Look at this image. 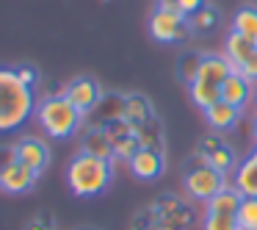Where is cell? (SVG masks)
Instances as JSON below:
<instances>
[{
	"mask_svg": "<svg viewBox=\"0 0 257 230\" xmlns=\"http://www.w3.org/2000/svg\"><path fill=\"white\" fill-rule=\"evenodd\" d=\"M202 6H205V0H177V12L185 17H194Z\"/></svg>",
	"mask_w": 257,
	"mask_h": 230,
	"instance_id": "29",
	"label": "cell"
},
{
	"mask_svg": "<svg viewBox=\"0 0 257 230\" xmlns=\"http://www.w3.org/2000/svg\"><path fill=\"white\" fill-rule=\"evenodd\" d=\"M224 186H227L224 183V172L213 169L210 164H207V158L202 156V152H196V156L191 158L188 172H185V191H188L194 200L210 202Z\"/></svg>",
	"mask_w": 257,
	"mask_h": 230,
	"instance_id": "4",
	"label": "cell"
},
{
	"mask_svg": "<svg viewBox=\"0 0 257 230\" xmlns=\"http://www.w3.org/2000/svg\"><path fill=\"white\" fill-rule=\"evenodd\" d=\"M86 117H89L86 119V122H89V130H105L111 122L124 119V95H116V92L102 95L100 103H97Z\"/></svg>",
	"mask_w": 257,
	"mask_h": 230,
	"instance_id": "7",
	"label": "cell"
},
{
	"mask_svg": "<svg viewBox=\"0 0 257 230\" xmlns=\"http://www.w3.org/2000/svg\"><path fill=\"white\" fill-rule=\"evenodd\" d=\"M254 53H257V47L251 45L249 39H243L240 34H235V31L227 36V42H224V58L229 61L232 69H240Z\"/></svg>",
	"mask_w": 257,
	"mask_h": 230,
	"instance_id": "14",
	"label": "cell"
},
{
	"mask_svg": "<svg viewBox=\"0 0 257 230\" xmlns=\"http://www.w3.org/2000/svg\"><path fill=\"white\" fill-rule=\"evenodd\" d=\"M251 139H254V141H257V117H254V119H251Z\"/></svg>",
	"mask_w": 257,
	"mask_h": 230,
	"instance_id": "33",
	"label": "cell"
},
{
	"mask_svg": "<svg viewBox=\"0 0 257 230\" xmlns=\"http://www.w3.org/2000/svg\"><path fill=\"white\" fill-rule=\"evenodd\" d=\"M80 152H89V156L97 158H108L113 161V141L108 136V130H89L80 141Z\"/></svg>",
	"mask_w": 257,
	"mask_h": 230,
	"instance_id": "16",
	"label": "cell"
},
{
	"mask_svg": "<svg viewBox=\"0 0 257 230\" xmlns=\"http://www.w3.org/2000/svg\"><path fill=\"white\" fill-rule=\"evenodd\" d=\"M25 230H56V222H53L50 213H39L25 224Z\"/></svg>",
	"mask_w": 257,
	"mask_h": 230,
	"instance_id": "28",
	"label": "cell"
},
{
	"mask_svg": "<svg viewBox=\"0 0 257 230\" xmlns=\"http://www.w3.org/2000/svg\"><path fill=\"white\" fill-rule=\"evenodd\" d=\"M235 72H240L246 81H249V84H257V53H254V56H251L240 69H235Z\"/></svg>",
	"mask_w": 257,
	"mask_h": 230,
	"instance_id": "30",
	"label": "cell"
},
{
	"mask_svg": "<svg viewBox=\"0 0 257 230\" xmlns=\"http://www.w3.org/2000/svg\"><path fill=\"white\" fill-rule=\"evenodd\" d=\"M240 202H243V194H240L235 186H224V189L207 202V213H232L235 216V211L240 208Z\"/></svg>",
	"mask_w": 257,
	"mask_h": 230,
	"instance_id": "19",
	"label": "cell"
},
{
	"mask_svg": "<svg viewBox=\"0 0 257 230\" xmlns=\"http://www.w3.org/2000/svg\"><path fill=\"white\" fill-rule=\"evenodd\" d=\"M14 150H17V161L25 164V167H31L34 172H45L47 164H50V147L42 139H36V136L20 139L17 144H14Z\"/></svg>",
	"mask_w": 257,
	"mask_h": 230,
	"instance_id": "8",
	"label": "cell"
},
{
	"mask_svg": "<svg viewBox=\"0 0 257 230\" xmlns=\"http://www.w3.org/2000/svg\"><path fill=\"white\" fill-rule=\"evenodd\" d=\"M205 158H207V164H210L213 169H218V172H229V169L235 172V167H238V164H235V152H232V147H229V144L216 147V150L207 152Z\"/></svg>",
	"mask_w": 257,
	"mask_h": 230,
	"instance_id": "25",
	"label": "cell"
},
{
	"mask_svg": "<svg viewBox=\"0 0 257 230\" xmlns=\"http://www.w3.org/2000/svg\"><path fill=\"white\" fill-rule=\"evenodd\" d=\"M130 172L136 175L139 180H155L158 175H163V152L152 150V147H139L133 158H130Z\"/></svg>",
	"mask_w": 257,
	"mask_h": 230,
	"instance_id": "10",
	"label": "cell"
},
{
	"mask_svg": "<svg viewBox=\"0 0 257 230\" xmlns=\"http://www.w3.org/2000/svg\"><path fill=\"white\" fill-rule=\"evenodd\" d=\"M83 230H89V227H83Z\"/></svg>",
	"mask_w": 257,
	"mask_h": 230,
	"instance_id": "35",
	"label": "cell"
},
{
	"mask_svg": "<svg viewBox=\"0 0 257 230\" xmlns=\"http://www.w3.org/2000/svg\"><path fill=\"white\" fill-rule=\"evenodd\" d=\"M136 136H139L141 147H152V150L163 152V130H161V125H158V119H150V122L139 125V128H136Z\"/></svg>",
	"mask_w": 257,
	"mask_h": 230,
	"instance_id": "23",
	"label": "cell"
},
{
	"mask_svg": "<svg viewBox=\"0 0 257 230\" xmlns=\"http://www.w3.org/2000/svg\"><path fill=\"white\" fill-rule=\"evenodd\" d=\"M205 230H238V222L232 213H207Z\"/></svg>",
	"mask_w": 257,
	"mask_h": 230,
	"instance_id": "26",
	"label": "cell"
},
{
	"mask_svg": "<svg viewBox=\"0 0 257 230\" xmlns=\"http://www.w3.org/2000/svg\"><path fill=\"white\" fill-rule=\"evenodd\" d=\"M17 75H20V81H23L25 86H31V89L39 84V69L31 67V64H20V67H17Z\"/></svg>",
	"mask_w": 257,
	"mask_h": 230,
	"instance_id": "27",
	"label": "cell"
},
{
	"mask_svg": "<svg viewBox=\"0 0 257 230\" xmlns=\"http://www.w3.org/2000/svg\"><path fill=\"white\" fill-rule=\"evenodd\" d=\"M36 180H39V172L14 161L12 167H6V172L0 175V189L6 194H25V191H31L36 186Z\"/></svg>",
	"mask_w": 257,
	"mask_h": 230,
	"instance_id": "9",
	"label": "cell"
},
{
	"mask_svg": "<svg viewBox=\"0 0 257 230\" xmlns=\"http://www.w3.org/2000/svg\"><path fill=\"white\" fill-rule=\"evenodd\" d=\"M238 230H257V197H243L240 208L235 211Z\"/></svg>",
	"mask_w": 257,
	"mask_h": 230,
	"instance_id": "24",
	"label": "cell"
},
{
	"mask_svg": "<svg viewBox=\"0 0 257 230\" xmlns=\"http://www.w3.org/2000/svg\"><path fill=\"white\" fill-rule=\"evenodd\" d=\"M150 36L161 45H177L188 36L191 25H188V17L174 9H155L150 14Z\"/></svg>",
	"mask_w": 257,
	"mask_h": 230,
	"instance_id": "5",
	"label": "cell"
},
{
	"mask_svg": "<svg viewBox=\"0 0 257 230\" xmlns=\"http://www.w3.org/2000/svg\"><path fill=\"white\" fill-rule=\"evenodd\" d=\"M36 111V95L17 75V67H0V133L20 130Z\"/></svg>",
	"mask_w": 257,
	"mask_h": 230,
	"instance_id": "1",
	"label": "cell"
},
{
	"mask_svg": "<svg viewBox=\"0 0 257 230\" xmlns=\"http://www.w3.org/2000/svg\"><path fill=\"white\" fill-rule=\"evenodd\" d=\"M205 119L213 130H232L240 122V108L229 106V103L218 100L210 108H205Z\"/></svg>",
	"mask_w": 257,
	"mask_h": 230,
	"instance_id": "13",
	"label": "cell"
},
{
	"mask_svg": "<svg viewBox=\"0 0 257 230\" xmlns=\"http://www.w3.org/2000/svg\"><path fill=\"white\" fill-rule=\"evenodd\" d=\"M64 97L86 117V114L100 103L102 89H100V84H97L94 78H86L83 75V78H75V81H69V84L64 86Z\"/></svg>",
	"mask_w": 257,
	"mask_h": 230,
	"instance_id": "6",
	"label": "cell"
},
{
	"mask_svg": "<svg viewBox=\"0 0 257 230\" xmlns=\"http://www.w3.org/2000/svg\"><path fill=\"white\" fill-rule=\"evenodd\" d=\"M124 119L130 125H144L150 119H155V111H152V103L147 100L144 95H127L124 97Z\"/></svg>",
	"mask_w": 257,
	"mask_h": 230,
	"instance_id": "15",
	"label": "cell"
},
{
	"mask_svg": "<svg viewBox=\"0 0 257 230\" xmlns=\"http://www.w3.org/2000/svg\"><path fill=\"white\" fill-rule=\"evenodd\" d=\"M202 58H205V53H183L177 61V78L183 81L185 86H191L196 81V75H199V67H202Z\"/></svg>",
	"mask_w": 257,
	"mask_h": 230,
	"instance_id": "22",
	"label": "cell"
},
{
	"mask_svg": "<svg viewBox=\"0 0 257 230\" xmlns=\"http://www.w3.org/2000/svg\"><path fill=\"white\" fill-rule=\"evenodd\" d=\"M17 161V150L12 147H0V175L6 172V167H12V164Z\"/></svg>",
	"mask_w": 257,
	"mask_h": 230,
	"instance_id": "31",
	"label": "cell"
},
{
	"mask_svg": "<svg viewBox=\"0 0 257 230\" xmlns=\"http://www.w3.org/2000/svg\"><path fill=\"white\" fill-rule=\"evenodd\" d=\"M232 31L257 47V6H243L232 17Z\"/></svg>",
	"mask_w": 257,
	"mask_h": 230,
	"instance_id": "17",
	"label": "cell"
},
{
	"mask_svg": "<svg viewBox=\"0 0 257 230\" xmlns=\"http://www.w3.org/2000/svg\"><path fill=\"white\" fill-rule=\"evenodd\" d=\"M254 103H257V95H254Z\"/></svg>",
	"mask_w": 257,
	"mask_h": 230,
	"instance_id": "34",
	"label": "cell"
},
{
	"mask_svg": "<svg viewBox=\"0 0 257 230\" xmlns=\"http://www.w3.org/2000/svg\"><path fill=\"white\" fill-rule=\"evenodd\" d=\"M188 92H191V100H194V106H199L202 111H205V108H210L213 103L221 100V86H218V84H210V81H202V78H196L194 84L188 86Z\"/></svg>",
	"mask_w": 257,
	"mask_h": 230,
	"instance_id": "20",
	"label": "cell"
},
{
	"mask_svg": "<svg viewBox=\"0 0 257 230\" xmlns=\"http://www.w3.org/2000/svg\"><path fill=\"white\" fill-rule=\"evenodd\" d=\"M113 161L97 158L89 152H78L67 167V186L75 197H97L111 186Z\"/></svg>",
	"mask_w": 257,
	"mask_h": 230,
	"instance_id": "2",
	"label": "cell"
},
{
	"mask_svg": "<svg viewBox=\"0 0 257 230\" xmlns=\"http://www.w3.org/2000/svg\"><path fill=\"white\" fill-rule=\"evenodd\" d=\"M158 3V9H174L177 12V0H155Z\"/></svg>",
	"mask_w": 257,
	"mask_h": 230,
	"instance_id": "32",
	"label": "cell"
},
{
	"mask_svg": "<svg viewBox=\"0 0 257 230\" xmlns=\"http://www.w3.org/2000/svg\"><path fill=\"white\" fill-rule=\"evenodd\" d=\"M249 95H251V84L240 72L232 69V72L227 75V81L221 84V100L229 103V106H235V108H243L246 103H249Z\"/></svg>",
	"mask_w": 257,
	"mask_h": 230,
	"instance_id": "12",
	"label": "cell"
},
{
	"mask_svg": "<svg viewBox=\"0 0 257 230\" xmlns=\"http://www.w3.org/2000/svg\"><path fill=\"white\" fill-rule=\"evenodd\" d=\"M36 122L50 139H69V136H75L80 130L83 114L64 95H58V97H45L36 106Z\"/></svg>",
	"mask_w": 257,
	"mask_h": 230,
	"instance_id": "3",
	"label": "cell"
},
{
	"mask_svg": "<svg viewBox=\"0 0 257 230\" xmlns=\"http://www.w3.org/2000/svg\"><path fill=\"white\" fill-rule=\"evenodd\" d=\"M232 186L243 197H257V144H254V150L235 167Z\"/></svg>",
	"mask_w": 257,
	"mask_h": 230,
	"instance_id": "11",
	"label": "cell"
},
{
	"mask_svg": "<svg viewBox=\"0 0 257 230\" xmlns=\"http://www.w3.org/2000/svg\"><path fill=\"white\" fill-rule=\"evenodd\" d=\"M218 23H221V14L213 6H202L194 17H188L191 31H196V34H210V31L218 28Z\"/></svg>",
	"mask_w": 257,
	"mask_h": 230,
	"instance_id": "21",
	"label": "cell"
},
{
	"mask_svg": "<svg viewBox=\"0 0 257 230\" xmlns=\"http://www.w3.org/2000/svg\"><path fill=\"white\" fill-rule=\"evenodd\" d=\"M229 72H232V67H229V61L224 56H205V58H202V67H199V75H196V78L210 81V84L221 86L224 81H227Z\"/></svg>",
	"mask_w": 257,
	"mask_h": 230,
	"instance_id": "18",
	"label": "cell"
}]
</instances>
